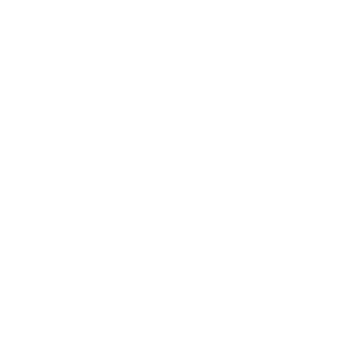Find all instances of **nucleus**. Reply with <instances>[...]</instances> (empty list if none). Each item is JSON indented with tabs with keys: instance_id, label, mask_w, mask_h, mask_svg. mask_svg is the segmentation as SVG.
<instances>
[]
</instances>
